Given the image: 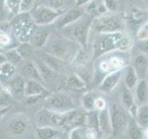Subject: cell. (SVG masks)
I'll use <instances>...</instances> for the list:
<instances>
[{
  "label": "cell",
  "instance_id": "ab89813d",
  "mask_svg": "<svg viewBox=\"0 0 148 139\" xmlns=\"http://www.w3.org/2000/svg\"><path fill=\"white\" fill-rule=\"evenodd\" d=\"M9 41H10V37L8 36V34L3 31H0V46L7 45Z\"/></svg>",
  "mask_w": 148,
  "mask_h": 139
},
{
  "label": "cell",
  "instance_id": "83f0119b",
  "mask_svg": "<svg viewBox=\"0 0 148 139\" xmlns=\"http://www.w3.org/2000/svg\"><path fill=\"white\" fill-rule=\"evenodd\" d=\"M66 85L73 90H82L86 87V83L79 74L72 73L68 75L66 79Z\"/></svg>",
  "mask_w": 148,
  "mask_h": 139
},
{
  "label": "cell",
  "instance_id": "277c9868",
  "mask_svg": "<svg viewBox=\"0 0 148 139\" xmlns=\"http://www.w3.org/2000/svg\"><path fill=\"white\" fill-rule=\"evenodd\" d=\"M124 18L118 13H108L106 15L95 18L92 22L91 31L95 34L122 32L124 30Z\"/></svg>",
  "mask_w": 148,
  "mask_h": 139
},
{
  "label": "cell",
  "instance_id": "52a82bcc",
  "mask_svg": "<svg viewBox=\"0 0 148 139\" xmlns=\"http://www.w3.org/2000/svg\"><path fill=\"white\" fill-rule=\"evenodd\" d=\"M45 104L46 109L54 111H59V112H64V111L74 109L72 97L62 91L48 95L45 98Z\"/></svg>",
  "mask_w": 148,
  "mask_h": 139
},
{
  "label": "cell",
  "instance_id": "6da1fadb",
  "mask_svg": "<svg viewBox=\"0 0 148 139\" xmlns=\"http://www.w3.org/2000/svg\"><path fill=\"white\" fill-rule=\"evenodd\" d=\"M133 42L132 37L126 32H108V34H96L92 47V59H96L106 54L118 52H128L132 48Z\"/></svg>",
  "mask_w": 148,
  "mask_h": 139
},
{
  "label": "cell",
  "instance_id": "d590c367",
  "mask_svg": "<svg viewBox=\"0 0 148 139\" xmlns=\"http://www.w3.org/2000/svg\"><path fill=\"white\" fill-rule=\"evenodd\" d=\"M137 38L140 41L148 39V22L143 23L137 32Z\"/></svg>",
  "mask_w": 148,
  "mask_h": 139
},
{
  "label": "cell",
  "instance_id": "5bb4252c",
  "mask_svg": "<svg viewBox=\"0 0 148 139\" xmlns=\"http://www.w3.org/2000/svg\"><path fill=\"white\" fill-rule=\"evenodd\" d=\"M98 125L100 134L106 136H112V127H111V119L108 106L98 111Z\"/></svg>",
  "mask_w": 148,
  "mask_h": 139
},
{
  "label": "cell",
  "instance_id": "bcb514c9",
  "mask_svg": "<svg viewBox=\"0 0 148 139\" xmlns=\"http://www.w3.org/2000/svg\"><path fill=\"white\" fill-rule=\"evenodd\" d=\"M2 93H3V88H2L1 83H0V98H1V96H2Z\"/></svg>",
  "mask_w": 148,
  "mask_h": 139
},
{
  "label": "cell",
  "instance_id": "ba28073f",
  "mask_svg": "<svg viewBox=\"0 0 148 139\" xmlns=\"http://www.w3.org/2000/svg\"><path fill=\"white\" fill-rule=\"evenodd\" d=\"M108 109L110 112L111 127H112V136L119 137L124 136L129 122L127 114L125 113L124 109L116 103L108 106Z\"/></svg>",
  "mask_w": 148,
  "mask_h": 139
},
{
  "label": "cell",
  "instance_id": "e575fe53",
  "mask_svg": "<svg viewBox=\"0 0 148 139\" xmlns=\"http://www.w3.org/2000/svg\"><path fill=\"white\" fill-rule=\"evenodd\" d=\"M109 13L108 8H106V4L104 2V0H97L96 4V18L106 15V14Z\"/></svg>",
  "mask_w": 148,
  "mask_h": 139
},
{
  "label": "cell",
  "instance_id": "836d02e7",
  "mask_svg": "<svg viewBox=\"0 0 148 139\" xmlns=\"http://www.w3.org/2000/svg\"><path fill=\"white\" fill-rule=\"evenodd\" d=\"M6 8L13 15L21 13V0H6Z\"/></svg>",
  "mask_w": 148,
  "mask_h": 139
},
{
  "label": "cell",
  "instance_id": "7a4b0ae2",
  "mask_svg": "<svg viewBox=\"0 0 148 139\" xmlns=\"http://www.w3.org/2000/svg\"><path fill=\"white\" fill-rule=\"evenodd\" d=\"M82 46L71 39L62 36H49L47 43L43 47V51L50 54L59 59L66 61L68 59H73L76 53Z\"/></svg>",
  "mask_w": 148,
  "mask_h": 139
},
{
  "label": "cell",
  "instance_id": "8fae6325",
  "mask_svg": "<svg viewBox=\"0 0 148 139\" xmlns=\"http://www.w3.org/2000/svg\"><path fill=\"white\" fill-rule=\"evenodd\" d=\"M123 72H124V69H121V70H118V71L111 72L106 74V75H105L98 85L99 90L105 93L112 92L119 83L120 80H121V78L123 76Z\"/></svg>",
  "mask_w": 148,
  "mask_h": 139
},
{
  "label": "cell",
  "instance_id": "f546056e",
  "mask_svg": "<svg viewBox=\"0 0 148 139\" xmlns=\"http://www.w3.org/2000/svg\"><path fill=\"white\" fill-rule=\"evenodd\" d=\"M16 49L21 56L23 60L29 59L32 56L34 55V50H35L34 45L31 43H29V42H21V43L16 47Z\"/></svg>",
  "mask_w": 148,
  "mask_h": 139
},
{
  "label": "cell",
  "instance_id": "8d00e7d4",
  "mask_svg": "<svg viewBox=\"0 0 148 139\" xmlns=\"http://www.w3.org/2000/svg\"><path fill=\"white\" fill-rule=\"evenodd\" d=\"M35 0H21V12H29L34 8Z\"/></svg>",
  "mask_w": 148,
  "mask_h": 139
},
{
  "label": "cell",
  "instance_id": "603a6c76",
  "mask_svg": "<svg viewBox=\"0 0 148 139\" xmlns=\"http://www.w3.org/2000/svg\"><path fill=\"white\" fill-rule=\"evenodd\" d=\"M146 18L145 12L142 8L132 7L127 14V20L132 25H140Z\"/></svg>",
  "mask_w": 148,
  "mask_h": 139
},
{
  "label": "cell",
  "instance_id": "4fadbf2b",
  "mask_svg": "<svg viewBox=\"0 0 148 139\" xmlns=\"http://www.w3.org/2000/svg\"><path fill=\"white\" fill-rule=\"evenodd\" d=\"M8 129L15 136H21L29 129V120L23 114H18L13 118L8 124Z\"/></svg>",
  "mask_w": 148,
  "mask_h": 139
},
{
  "label": "cell",
  "instance_id": "74e56055",
  "mask_svg": "<svg viewBox=\"0 0 148 139\" xmlns=\"http://www.w3.org/2000/svg\"><path fill=\"white\" fill-rule=\"evenodd\" d=\"M104 2L106 4V8H108L109 13H114L119 8L118 2L116 0H104Z\"/></svg>",
  "mask_w": 148,
  "mask_h": 139
},
{
  "label": "cell",
  "instance_id": "30bf717a",
  "mask_svg": "<svg viewBox=\"0 0 148 139\" xmlns=\"http://www.w3.org/2000/svg\"><path fill=\"white\" fill-rule=\"evenodd\" d=\"M82 7L75 6L74 8H71L68 9L67 11L63 12L61 15L57 19V21L54 22L56 26L60 30V29H62L63 27L71 24L72 22L79 20V19L85 13L84 9H82Z\"/></svg>",
  "mask_w": 148,
  "mask_h": 139
},
{
  "label": "cell",
  "instance_id": "ac0fdd59",
  "mask_svg": "<svg viewBox=\"0 0 148 139\" xmlns=\"http://www.w3.org/2000/svg\"><path fill=\"white\" fill-rule=\"evenodd\" d=\"M51 32L47 29H42L39 31H34L30 38V43L34 45L35 49H43V47L47 43Z\"/></svg>",
  "mask_w": 148,
  "mask_h": 139
},
{
  "label": "cell",
  "instance_id": "4dcf8cb0",
  "mask_svg": "<svg viewBox=\"0 0 148 139\" xmlns=\"http://www.w3.org/2000/svg\"><path fill=\"white\" fill-rule=\"evenodd\" d=\"M16 71V66L7 61L2 65H0V80L5 81L8 80L14 76V73Z\"/></svg>",
  "mask_w": 148,
  "mask_h": 139
},
{
  "label": "cell",
  "instance_id": "f1b7e54d",
  "mask_svg": "<svg viewBox=\"0 0 148 139\" xmlns=\"http://www.w3.org/2000/svg\"><path fill=\"white\" fill-rule=\"evenodd\" d=\"M34 63L37 66V68H38V70H39L41 76H42V78H43V80H44V83L51 80V79L55 76V74L57 73L55 71H53V70L51 69L50 67H48L47 65H46L43 61V60H42L41 58H39L38 57H37V58L34 60Z\"/></svg>",
  "mask_w": 148,
  "mask_h": 139
},
{
  "label": "cell",
  "instance_id": "9a60e30c",
  "mask_svg": "<svg viewBox=\"0 0 148 139\" xmlns=\"http://www.w3.org/2000/svg\"><path fill=\"white\" fill-rule=\"evenodd\" d=\"M26 80L22 75L13 76V78L9 82V95L15 98L20 99L22 96H24V88H25Z\"/></svg>",
  "mask_w": 148,
  "mask_h": 139
},
{
  "label": "cell",
  "instance_id": "f35d334b",
  "mask_svg": "<svg viewBox=\"0 0 148 139\" xmlns=\"http://www.w3.org/2000/svg\"><path fill=\"white\" fill-rule=\"evenodd\" d=\"M108 107V104H106V102L104 98H102V97H96L95 99V109L96 110H101L105 108Z\"/></svg>",
  "mask_w": 148,
  "mask_h": 139
},
{
  "label": "cell",
  "instance_id": "7402d4cb",
  "mask_svg": "<svg viewBox=\"0 0 148 139\" xmlns=\"http://www.w3.org/2000/svg\"><path fill=\"white\" fill-rule=\"evenodd\" d=\"M125 134H126L129 138L140 139V138H143V129L138 124V122H136V120L132 117L131 119H129Z\"/></svg>",
  "mask_w": 148,
  "mask_h": 139
},
{
  "label": "cell",
  "instance_id": "7bdbcfd3",
  "mask_svg": "<svg viewBox=\"0 0 148 139\" xmlns=\"http://www.w3.org/2000/svg\"><path fill=\"white\" fill-rule=\"evenodd\" d=\"M8 61V58L6 57V54L0 52V65H2L4 63H6Z\"/></svg>",
  "mask_w": 148,
  "mask_h": 139
},
{
  "label": "cell",
  "instance_id": "cb8c5ba5",
  "mask_svg": "<svg viewBox=\"0 0 148 139\" xmlns=\"http://www.w3.org/2000/svg\"><path fill=\"white\" fill-rule=\"evenodd\" d=\"M38 58H41L48 67H50L56 72H59L60 70L62 69L63 60L56 58L50 54H47L46 52H45V51H43L40 55H38Z\"/></svg>",
  "mask_w": 148,
  "mask_h": 139
},
{
  "label": "cell",
  "instance_id": "7dc6e473",
  "mask_svg": "<svg viewBox=\"0 0 148 139\" xmlns=\"http://www.w3.org/2000/svg\"><path fill=\"white\" fill-rule=\"evenodd\" d=\"M145 137H146V138H148V128H147V129H145Z\"/></svg>",
  "mask_w": 148,
  "mask_h": 139
},
{
  "label": "cell",
  "instance_id": "7c38bea8",
  "mask_svg": "<svg viewBox=\"0 0 148 139\" xmlns=\"http://www.w3.org/2000/svg\"><path fill=\"white\" fill-rule=\"evenodd\" d=\"M121 101L123 107L128 112L131 114L132 118L135 117L137 109H138V104L136 103L135 96H134L132 90H131L127 86H124L121 91Z\"/></svg>",
  "mask_w": 148,
  "mask_h": 139
},
{
  "label": "cell",
  "instance_id": "44dd1931",
  "mask_svg": "<svg viewBox=\"0 0 148 139\" xmlns=\"http://www.w3.org/2000/svg\"><path fill=\"white\" fill-rule=\"evenodd\" d=\"M135 90V100L138 105H143L148 102V82L145 79H139Z\"/></svg>",
  "mask_w": 148,
  "mask_h": 139
},
{
  "label": "cell",
  "instance_id": "ffe728a7",
  "mask_svg": "<svg viewBox=\"0 0 148 139\" xmlns=\"http://www.w3.org/2000/svg\"><path fill=\"white\" fill-rule=\"evenodd\" d=\"M21 75L26 78L27 80H35L42 83H45L34 61H29L24 64V66L21 69Z\"/></svg>",
  "mask_w": 148,
  "mask_h": 139
},
{
  "label": "cell",
  "instance_id": "1f68e13d",
  "mask_svg": "<svg viewBox=\"0 0 148 139\" xmlns=\"http://www.w3.org/2000/svg\"><path fill=\"white\" fill-rule=\"evenodd\" d=\"M96 97L92 92H86L82 95L81 98V103L82 108L84 109L86 111H92L95 110V103Z\"/></svg>",
  "mask_w": 148,
  "mask_h": 139
},
{
  "label": "cell",
  "instance_id": "e0dca14e",
  "mask_svg": "<svg viewBox=\"0 0 148 139\" xmlns=\"http://www.w3.org/2000/svg\"><path fill=\"white\" fill-rule=\"evenodd\" d=\"M61 128L55 126H42L37 127L35 130V137L38 139H55L62 136Z\"/></svg>",
  "mask_w": 148,
  "mask_h": 139
},
{
  "label": "cell",
  "instance_id": "b9f144b4",
  "mask_svg": "<svg viewBox=\"0 0 148 139\" xmlns=\"http://www.w3.org/2000/svg\"><path fill=\"white\" fill-rule=\"evenodd\" d=\"M92 0H75V6L76 7H84L86 4L91 2Z\"/></svg>",
  "mask_w": 148,
  "mask_h": 139
},
{
  "label": "cell",
  "instance_id": "5b68a950",
  "mask_svg": "<svg viewBox=\"0 0 148 139\" xmlns=\"http://www.w3.org/2000/svg\"><path fill=\"white\" fill-rule=\"evenodd\" d=\"M11 23V29L16 38L20 42L30 41L35 31V23L29 12H21L15 15Z\"/></svg>",
  "mask_w": 148,
  "mask_h": 139
},
{
  "label": "cell",
  "instance_id": "8992f818",
  "mask_svg": "<svg viewBox=\"0 0 148 139\" xmlns=\"http://www.w3.org/2000/svg\"><path fill=\"white\" fill-rule=\"evenodd\" d=\"M29 13L36 26H46L52 24L62 14V12L45 5H37L31 9Z\"/></svg>",
  "mask_w": 148,
  "mask_h": 139
},
{
  "label": "cell",
  "instance_id": "3957f363",
  "mask_svg": "<svg viewBox=\"0 0 148 139\" xmlns=\"http://www.w3.org/2000/svg\"><path fill=\"white\" fill-rule=\"evenodd\" d=\"M92 20L94 19L91 16L84 13L76 21L60 29L62 31V35L76 42L82 47L86 48L90 37Z\"/></svg>",
  "mask_w": 148,
  "mask_h": 139
},
{
  "label": "cell",
  "instance_id": "ee69618b",
  "mask_svg": "<svg viewBox=\"0 0 148 139\" xmlns=\"http://www.w3.org/2000/svg\"><path fill=\"white\" fill-rule=\"evenodd\" d=\"M9 109H10L9 107H8V108H0V116H3L6 113H8Z\"/></svg>",
  "mask_w": 148,
  "mask_h": 139
},
{
  "label": "cell",
  "instance_id": "d6a6232c",
  "mask_svg": "<svg viewBox=\"0 0 148 139\" xmlns=\"http://www.w3.org/2000/svg\"><path fill=\"white\" fill-rule=\"evenodd\" d=\"M5 54H6L8 61L10 62L13 65H15V66H17V65H18L23 61V58H21V56L18 52V50L16 48L9 49Z\"/></svg>",
  "mask_w": 148,
  "mask_h": 139
},
{
  "label": "cell",
  "instance_id": "484cf974",
  "mask_svg": "<svg viewBox=\"0 0 148 139\" xmlns=\"http://www.w3.org/2000/svg\"><path fill=\"white\" fill-rule=\"evenodd\" d=\"M41 1L43 2H40L39 5H45L62 13L68 10L71 2L75 3V0H41Z\"/></svg>",
  "mask_w": 148,
  "mask_h": 139
},
{
  "label": "cell",
  "instance_id": "60d3db41",
  "mask_svg": "<svg viewBox=\"0 0 148 139\" xmlns=\"http://www.w3.org/2000/svg\"><path fill=\"white\" fill-rule=\"evenodd\" d=\"M141 44L142 45H140V48H142L143 52L147 54L148 53V39L145 41H141Z\"/></svg>",
  "mask_w": 148,
  "mask_h": 139
},
{
  "label": "cell",
  "instance_id": "2e32d148",
  "mask_svg": "<svg viewBox=\"0 0 148 139\" xmlns=\"http://www.w3.org/2000/svg\"><path fill=\"white\" fill-rule=\"evenodd\" d=\"M132 66L136 71L139 79H145L148 75V57L146 53L142 52L136 55L133 59Z\"/></svg>",
  "mask_w": 148,
  "mask_h": 139
},
{
  "label": "cell",
  "instance_id": "d6986e66",
  "mask_svg": "<svg viewBox=\"0 0 148 139\" xmlns=\"http://www.w3.org/2000/svg\"><path fill=\"white\" fill-rule=\"evenodd\" d=\"M42 94H48V90L44 83L35 80H26L24 88V96H31Z\"/></svg>",
  "mask_w": 148,
  "mask_h": 139
},
{
  "label": "cell",
  "instance_id": "4316f807",
  "mask_svg": "<svg viewBox=\"0 0 148 139\" xmlns=\"http://www.w3.org/2000/svg\"><path fill=\"white\" fill-rule=\"evenodd\" d=\"M134 119L143 130L148 128V102L143 105H138L137 112Z\"/></svg>",
  "mask_w": 148,
  "mask_h": 139
},
{
  "label": "cell",
  "instance_id": "f6af8a7d",
  "mask_svg": "<svg viewBox=\"0 0 148 139\" xmlns=\"http://www.w3.org/2000/svg\"><path fill=\"white\" fill-rule=\"evenodd\" d=\"M6 0H0V11H3L6 8Z\"/></svg>",
  "mask_w": 148,
  "mask_h": 139
},
{
  "label": "cell",
  "instance_id": "d4e9b609",
  "mask_svg": "<svg viewBox=\"0 0 148 139\" xmlns=\"http://www.w3.org/2000/svg\"><path fill=\"white\" fill-rule=\"evenodd\" d=\"M125 71V86H127L131 90H134V88L136 87L139 77L137 75L136 71L134 70L133 66L131 65H127L124 68Z\"/></svg>",
  "mask_w": 148,
  "mask_h": 139
},
{
  "label": "cell",
  "instance_id": "9c48e42d",
  "mask_svg": "<svg viewBox=\"0 0 148 139\" xmlns=\"http://www.w3.org/2000/svg\"><path fill=\"white\" fill-rule=\"evenodd\" d=\"M114 53L115 52L102 56L104 58L101 59L98 64H97L95 73H99L104 78V74L106 75V74L111 72L124 69L127 66L126 59L122 58L121 55H117Z\"/></svg>",
  "mask_w": 148,
  "mask_h": 139
}]
</instances>
